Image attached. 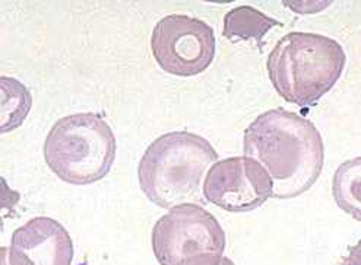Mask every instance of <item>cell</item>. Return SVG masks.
<instances>
[{
    "instance_id": "cell-1",
    "label": "cell",
    "mask_w": 361,
    "mask_h": 265,
    "mask_svg": "<svg viewBox=\"0 0 361 265\" xmlns=\"http://www.w3.org/2000/svg\"><path fill=\"white\" fill-rule=\"evenodd\" d=\"M245 155L269 174L274 198L290 200L309 191L325 163L324 138L312 121L284 108L257 115L243 134Z\"/></svg>"
},
{
    "instance_id": "cell-2",
    "label": "cell",
    "mask_w": 361,
    "mask_h": 265,
    "mask_svg": "<svg viewBox=\"0 0 361 265\" xmlns=\"http://www.w3.org/2000/svg\"><path fill=\"white\" fill-rule=\"evenodd\" d=\"M218 160L205 137L189 131H171L157 137L139 160V187L161 209H173L199 200L204 176Z\"/></svg>"
},
{
    "instance_id": "cell-3",
    "label": "cell",
    "mask_w": 361,
    "mask_h": 265,
    "mask_svg": "<svg viewBox=\"0 0 361 265\" xmlns=\"http://www.w3.org/2000/svg\"><path fill=\"white\" fill-rule=\"evenodd\" d=\"M347 56L336 39L314 32H290L268 56L267 70L278 95L312 107L339 80Z\"/></svg>"
},
{
    "instance_id": "cell-4",
    "label": "cell",
    "mask_w": 361,
    "mask_h": 265,
    "mask_svg": "<svg viewBox=\"0 0 361 265\" xmlns=\"http://www.w3.org/2000/svg\"><path fill=\"white\" fill-rule=\"evenodd\" d=\"M116 149L114 133L102 115L76 112L54 122L43 153L57 178L72 186H90L110 172Z\"/></svg>"
},
{
    "instance_id": "cell-5",
    "label": "cell",
    "mask_w": 361,
    "mask_h": 265,
    "mask_svg": "<svg viewBox=\"0 0 361 265\" xmlns=\"http://www.w3.org/2000/svg\"><path fill=\"white\" fill-rule=\"evenodd\" d=\"M151 240L159 265H221L224 259L226 232L196 202L180 204L159 217Z\"/></svg>"
},
{
    "instance_id": "cell-6",
    "label": "cell",
    "mask_w": 361,
    "mask_h": 265,
    "mask_svg": "<svg viewBox=\"0 0 361 265\" xmlns=\"http://www.w3.org/2000/svg\"><path fill=\"white\" fill-rule=\"evenodd\" d=\"M151 50L164 72L180 77L196 76L214 61L215 34L202 19L167 15L152 30Z\"/></svg>"
},
{
    "instance_id": "cell-7",
    "label": "cell",
    "mask_w": 361,
    "mask_h": 265,
    "mask_svg": "<svg viewBox=\"0 0 361 265\" xmlns=\"http://www.w3.org/2000/svg\"><path fill=\"white\" fill-rule=\"evenodd\" d=\"M204 195L214 206L230 213L259 209L274 194L272 179L264 165L249 156L216 160L209 168Z\"/></svg>"
},
{
    "instance_id": "cell-8",
    "label": "cell",
    "mask_w": 361,
    "mask_h": 265,
    "mask_svg": "<svg viewBox=\"0 0 361 265\" xmlns=\"http://www.w3.org/2000/svg\"><path fill=\"white\" fill-rule=\"evenodd\" d=\"M73 242L57 220L38 216L19 226L9 248H2L8 265H72Z\"/></svg>"
},
{
    "instance_id": "cell-9",
    "label": "cell",
    "mask_w": 361,
    "mask_h": 265,
    "mask_svg": "<svg viewBox=\"0 0 361 265\" xmlns=\"http://www.w3.org/2000/svg\"><path fill=\"white\" fill-rule=\"evenodd\" d=\"M332 195L341 210L361 221V156L338 167L332 179Z\"/></svg>"
},
{
    "instance_id": "cell-10",
    "label": "cell",
    "mask_w": 361,
    "mask_h": 265,
    "mask_svg": "<svg viewBox=\"0 0 361 265\" xmlns=\"http://www.w3.org/2000/svg\"><path fill=\"white\" fill-rule=\"evenodd\" d=\"M276 25L279 20L269 18L252 6H237L224 16L223 35L228 39H256L262 43V38Z\"/></svg>"
},
{
    "instance_id": "cell-11",
    "label": "cell",
    "mask_w": 361,
    "mask_h": 265,
    "mask_svg": "<svg viewBox=\"0 0 361 265\" xmlns=\"http://www.w3.org/2000/svg\"><path fill=\"white\" fill-rule=\"evenodd\" d=\"M2 133L18 129L25 121L31 107V92L21 82L4 76L2 80Z\"/></svg>"
},
{
    "instance_id": "cell-12",
    "label": "cell",
    "mask_w": 361,
    "mask_h": 265,
    "mask_svg": "<svg viewBox=\"0 0 361 265\" xmlns=\"http://www.w3.org/2000/svg\"><path fill=\"white\" fill-rule=\"evenodd\" d=\"M341 265H361V240L350 248Z\"/></svg>"
},
{
    "instance_id": "cell-13",
    "label": "cell",
    "mask_w": 361,
    "mask_h": 265,
    "mask_svg": "<svg viewBox=\"0 0 361 265\" xmlns=\"http://www.w3.org/2000/svg\"><path fill=\"white\" fill-rule=\"evenodd\" d=\"M221 265H235L230 258H227V257H224V259H223V262H221Z\"/></svg>"
}]
</instances>
